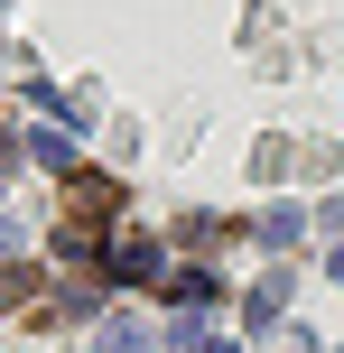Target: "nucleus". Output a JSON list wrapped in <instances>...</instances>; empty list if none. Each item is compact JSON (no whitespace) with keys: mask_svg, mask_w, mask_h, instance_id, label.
Wrapping results in <instances>:
<instances>
[{"mask_svg":"<svg viewBox=\"0 0 344 353\" xmlns=\"http://www.w3.org/2000/svg\"><path fill=\"white\" fill-rule=\"evenodd\" d=\"M112 205H121V186H112V176L65 168V223H93V232H103V223H112Z\"/></svg>","mask_w":344,"mask_h":353,"instance_id":"nucleus-1","label":"nucleus"},{"mask_svg":"<svg viewBox=\"0 0 344 353\" xmlns=\"http://www.w3.org/2000/svg\"><path fill=\"white\" fill-rule=\"evenodd\" d=\"M112 279L121 288H159V242L149 232H112Z\"/></svg>","mask_w":344,"mask_h":353,"instance_id":"nucleus-2","label":"nucleus"},{"mask_svg":"<svg viewBox=\"0 0 344 353\" xmlns=\"http://www.w3.org/2000/svg\"><path fill=\"white\" fill-rule=\"evenodd\" d=\"M37 307H47V298H37V270L28 261H0V316H37Z\"/></svg>","mask_w":344,"mask_h":353,"instance_id":"nucleus-3","label":"nucleus"},{"mask_svg":"<svg viewBox=\"0 0 344 353\" xmlns=\"http://www.w3.org/2000/svg\"><path fill=\"white\" fill-rule=\"evenodd\" d=\"M103 353H149V335H140V325H112V335H103Z\"/></svg>","mask_w":344,"mask_h":353,"instance_id":"nucleus-4","label":"nucleus"},{"mask_svg":"<svg viewBox=\"0 0 344 353\" xmlns=\"http://www.w3.org/2000/svg\"><path fill=\"white\" fill-rule=\"evenodd\" d=\"M0 176H10V168H0Z\"/></svg>","mask_w":344,"mask_h":353,"instance_id":"nucleus-5","label":"nucleus"}]
</instances>
